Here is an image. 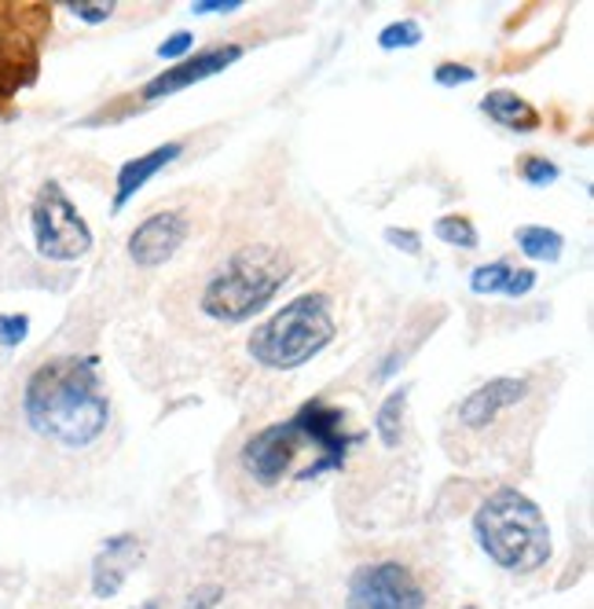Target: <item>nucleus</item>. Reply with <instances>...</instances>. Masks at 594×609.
Masks as SVG:
<instances>
[{
	"label": "nucleus",
	"instance_id": "1",
	"mask_svg": "<svg viewBox=\"0 0 594 609\" xmlns=\"http://www.w3.org/2000/svg\"><path fill=\"white\" fill-rule=\"evenodd\" d=\"M30 426L62 448L92 445L110 423V401L92 356H56L40 364L23 397Z\"/></svg>",
	"mask_w": 594,
	"mask_h": 609
},
{
	"label": "nucleus",
	"instance_id": "2",
	"mask_svg": "<svg viewBox=\"0 0 594 609\" xmlns=\"http://www.w3.org/2000/svg\"><path fill=\"white\" fill-rule=\"evenodd\" d=\"M477 543L510 573H533L550 559V529L544 510L517 489L492 492L474 514Z\"/></svg>",
	"mask_w": 594,
	"mask_h": 609
},
{
	"label": "nucleus",
	"instance_id": "3",
	"mask_svg": "<svg viewBox=\"0 0 594 609\" xmlns=\"http://www.w3.org/2000/svg\"><path fill=\"white\" fill-rule=\"evenodd\" d=\"M335 312L327 294H298L268 323L249 334V356L276 371L308 364L312 356L335 342Z\"/></svg>",
	"mask_w": 594,
	"mask_h": 609
},
{
	"label": "nucleus",
	"instance_id": "4",
	"mask_svg": "<svg viewBox=\"0 0 594 609\" xmlns=\"http://www.w3.org/2000/svg\"><path fill=\"white\" fill-rule=\"evenodd\" d=\"M290 279L287 257L272 246H246L206 283L202 309L221 323H243L276 298Z\"/></svg>",
	"mask_w": 594,
	"mask_h": 609
},
{
	"label": "nucleus",
	"instance_id": "5",
	"mask_svg": "<svg viewBox=\"0 0 594 609\" xmlns=\"http://www.w3.org/2000/svg\"><path fill=\"white\" fill-rule=\"evenodd\" d=\"M48 26L45 4H0V111L37 78Z\"/></svg>",
	"mask_w": 594,
	"mask_h": 609
},
{
	"label": "nucleus",
	"instance_id": "6",
	"mask_svg": "<svg viewBox=\"0 0 594 609\" xmlns=\"http://www.w3.org/2000/svg\"><path fill=\"white\" fill-rule=\"evenodd\" d=\"M30 225H34L37 250L48 261H78L92 250V232H89L85 217L78 214V206L70 203L67 192H62L56 181H48L37 192Z\"/></svg>",
	"mask_w": 594,
	"mask_h": 609
},
{
	"label": "nucleus",
	"instance_id": "7",
	"mask_svg": "<svg viewBox=\"0 0 594 609\" xmlns=\"http://www.w3.org/2000/svg\"><path fill=\"white\" fill-rule=\"evenodd\" d=\"M346 609H426V595L408 565L374 562L352 576Z\"/></svg>",
	"mask_w": 594,
	"mask_h": 609
},
{
	"label": "nucleus",
	"instance_id": "8",
	"mask_svg": "<svg viewBox=\"0 0 594 609\" xmlns=\"http://www.w3.org/2000/svg\"><path fill=\"white\" fill-rule=\"evenodd\" d=\"M305 445H312V437L305 434V429H301L298 418H290V423L265 426L260 434H254V437L246 440L243 467H246L249 478L260 481V485H279V481L290 474V467H294L298 451L305 448ZM323 463H327V459H323ZM327 467H335V463H327Z\"/></svg>",
	"mask_w": 594,
	"mask_h": 609
},
{
	"label": "nucleus",
	"instance_id": "9",
	"mask_svg": "<svg viewBox=\"0 0 594 609\" xmlns=\"http://www.w3.org/2000/svg\"><path fill=\"white\" fill-rule=\"evenodd\" d=\"M187 232H191V225H187V217L180 209L151 214L137 232L129 235V257L137 261L140 268H159L184 246Z\"/></svg>",
	"mask_w": 594,
	"mask_h": 609
},
{
	"label": "nucleus",
	"instance_id": "10",
	"mask_svg": "<svg viewBox=\"0 0 594 609\" xmlns=\"http://www.w3.org/2000/svg\"><path fill=\"white\" fill-rule=\"evenodd\" d=\"M238 56H243V45H217L210 51H198L195 59L173 62L170 70L159 73V78L143 85V100H162V96H170V92H180L187 85H195V81L213 78V73L232 67Z\"/></svg>",
	"mask_w": 594,
	"mask_h": 609
},
{
	"label": "nucleus",
	"instance_id": "11",
	"mask_svg": "<svg viewBox=\"0 0 594 609\" xmlns=\"http://www.w3.org/2000/svg\"><path fill=\"white\" fill-rule=\"evenodd\" d=\"M525 397H528L525 378H492V382H485L481 390H474L463 404H458V423L470 429H481L492 423L503 407H514L525 401Z\"/></svg>",
	"mask_w": 594,
	"mask_h": 609
},
{
	"label": "nucleus",
	"instance_id": "12",
	"mask_svg": "<svg viewBox=\"0 0 594 609\" xmlns=\"http://www.w3.org/2000/svg\"><path fill=\"white\" fill-rule=\"evenodd\" d=\"M140 559V540L137 537H114L103 543V551L92 562V591L100 598H110L121 591L125 576L137 570Z\"/></svg>",
	"mask_w": 594,
	"mask_h": 609
},
{
	"label": "nucleus",
	"instance_id": "13",
	"mask_svg": "<svg viewBox=\"0 0 594 609\" xmlns=\"http://www.w3.org/2000/svg\"><path fill=\"white\" fill-rule=\"evenodd\" d=\"M180 151H184V143L173 140V143L154 147V151H148V154H140V159H129V162H125L121 173H118V192H114V209H121L125 203H129V198L137 195L154 173L165 170V165H170Z\"/></svg>",
	"mask_w": 594,
	"mask_h": 609
},
{
	"label": "nucleus",
	"instance_id": "14",
	"mask_svg": "<svg viewBox=\"0 0 594 609\" xmlns=\"http://www.w3.org/2000/svg\"><path fill=\"white\" fill-rule=\"evenodd\" d=\"M481 111H485L492 122L506 125V129H521V133L539 129V111H536L525 96H517V92H510V89L488 92V96L481 100Z\"/></svg>",
	"mask_w": 594,
	"mask_h": 609
},
{
	"label": "nucleus",
	"instance_id": "15",
	"mask_svg": "<svg viewBox=\"0 0 594 609\" xmlns=\"http://www.w3.org/2000/svg\"><path fill=\"white\" fill-rule=\"evenodd\" d=\"M517 246L525 250L533 261H558L561 257V246H566V239H561L555 228H544V225H525L517 228Z\"/></svg>",
	"mask_w": 594,
	"mask_h": 609
},
{
	"label": "nucleus",
	"instance_id": "16",
	"mask_svg": "<svg viewBox=\"0 0 594 609\" xmlns=\"http://www.w3.org/2000/svg\"><path fill=\"white\" fill-rule=\"evenodd\" d=\"M404 407H408V390H396L385 397V404L378 407V418H374V429H378L382 445L385 448H396L404 437Z\"/></svg>",
	"mask_w": 594,
	"mask_h": 609
},
{
	"label": "nucleus",
	"instance_id": "17",
	"mask_svg": "<svg viewBox=\"0 0 594 609\" xmlns=\"http://www.w3.org/2000/svg\"><path fill=\"white\" fill-rule=\"evenodd\" d=\"M436 239H444V243L452 246H463V250H474L477 246V228L470 225V217H458V214H447L433 225Z\"/></svg>",
	"mask_w": 594,
	"mask_h": 609
},
{
	"label": "nucleus",
	"instance_id": "18",
	"mask_svg": "<svg viewBox=\"0 0 594 609\" xmlns=\"http://www.w3.org/2000/svg\"><path fill=\"white\" fill-rule=\"evenodd\" d=\"M510 272H514V268H510L506 261H492V265L474 268L470 287H474V294H496V290H503V287H506Z\"/></svg>",
	"mask_w": 594,
	"mask_h": 609
},
{
	"label": "nucleus",
	"instance_id": "19",
	"mask_svg": "<svg viewBox=\"0 0 594 609\" xmlns=\"http://www.w3.org/2000/svg\"><path fill=\"white\" fill-rule=\"evenodd\" d=\"M419 41H422V26L415 23V19L393 23V26H385L382 34H378V45L382 48H411V45H419Z\"/></svg>",
	"mask_w": 594,
	"mask_h": 609
},
{
	"label": "nucleus",
	"instance_id": "20",
	"mask_svg": "<svg viewBox=\"0 0 594 609\" xmlns=\"http://www.w3.org/2000/svg\"><path fill=\"white\" fill-rule=\"evenodd\" d=\"M521 176H525L528 184H550V181H558V165L539 159V154H528V159H521Z\"/></svg>",
	"mask_w": 594,
	"mask_h": 609
},
{
	"label": "nucleus",
	"instance_id": "21",
	"mask_svg": "<svg viewBox=\"0 0 594 609\" xmlns=\"http://www.w3.org/2000/svg\"><path fill=\"white\" fill-rule=\"evenodd\" d=\"M26 334H30V317H23V312H15V317H0V345L15 349Z\"/></svg>",
	"mask_w": 594,
	"mask_h": 609
},
{
	"label": "nucleus",
	"instance_id": "22",
	"mask_svg": "<svg viewBox=\"0 0 594 609\" xmlns=\"http://www.w3.org/2000/svg\"><path fill=\"white\" fill-rule=\"evenodd\" d=\"M70 12H74L81 23H107L114 15V4H107V0H81V4H70Z\"/></svg>",
	"mask_w": 594,
	"mask_h": 609
},
{
	"label": "nucleus",
	"instance_id": "23",
	"mask_svg": "<svg viewBox=\"0 0 594 609\" xmlns=\"http://www.w3.org/2000/svg\"><path fill=\"white\" fill-rule=\"evenodd\" d=\"M433 78H436V85H466V81H474L477 73L470 67H458V62H441Z\"/></svg>",
	"mask_w": 594,
	"mask_h": 609
},
{
	"label": "nucleus",
	"instance_id": "24",
	"mask_svg": "<svg viewBox=\"0 0 594 609\" xmlns=\"http://www.w3.org/2000/svg\"><path fill=\"white\" fill-rule=\"evenodd\" d=\"M533 287H536V272L533 268H521V272L514 268V272H510L503 294H506V298H525V294L533 290Z\"/></svg>",
	"mask_w": 594,
	"mask_h": 609
},
{
	"label": "nucleus",
	"instance_id": "25",
	"mask_svg": "<svg viewBox=\"0 0 594 609\" xmlns=\"http://www.w3.org/2000/svg\"><path fill=\"white\" fill-rule=\"evenodd\" d=\"M385 239H389L396 250H404V254H422V239L419 232H411V228H389Z\"/></svg>",
	"mask_w": 594,
	"mask_h": 609
},
{
	"label": "nucleus",
	"instance_id": "26",
	"mask_svg": "<svg viewBox=\"0 0 594 609\" xmlns=\"http://www.w3.org/2000/svg\"><path fill=\"white\" fill-rule=\"evenodd\" d=\"M191 45H195L191 34H173L170 41H162V45H159V56H162V59H180Z\"/></svg>",
	"mask_w": 594,
	"mask_h": 609
},
{
	"label": "nucleus",
	"instance_id": "27",
	"mask_svg": "<svg viewBox=\"0 0 594 609\" xmlns=\"http://www.w3.org/2000/svg\"><path fill=\"white\" fill-rule=\"evenodd\" d=\"M221 587H217V584H210V587H198V591L191 595V598H187V606L184 609H213L217 602H221Z\"/></svg>",
	"mask_w": 594,
	"mask_h": 609
},
{
	"label": "nucleus",
	"instance_id": "28",
	"mask_svg": "<svg viewBox=\"0 0 594 609\" xmlns=\"http://www.w3.org/2000/svg\"><path fill=\"white\" fill-rule=\"evenodd\" d=\"M243 4V0H202V4H195V15H213V12H235V8Z\"/></svg>",
	"mask_w": 594,
	"mask_h": 609
},
{
	"label": "nucleus",
	"instance_id": "29",
	"mask_svg": "<svg viewBox=\"0 0 594 609\" xmlns=\"http://www.w3.org/2000/svg\"><path fill=\"white\" fill-rule=\"evenodd\" d=\"M140 609H159V606H154V602H148V606H140Z\"/></svg>",
	"mask_w": 594,
	"mask_h": 609
},
{
	"label": "nucleus",
	"instance_id": "30",
	"mask_svg": "<svg viewBox=\"0 0 594 609\" xmlns=\"http://www.w3.org/2000/svg\"><path fill=\"white\" fill-rule=\"evenodd\" d=\"M466 609H474V606H466Z\"/></svg>",
	"mask_w": 594,
	"mask_h": 609
}]
</instances>
